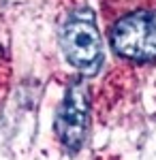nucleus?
I'll use <instances>...</instances> for the list:
<instances>
[{"instance_id":"f257e3e1","label":"nucleus","mask_w":156,"mask_h":160,"mask_svg":"<svg viewBox=\"0 0 156 160\" xmlns=\"http://www.w3.org/2000/svg\"><path fill=\"white\" fill-rule=\"evenodd\" d=\"M109 43L126 60H156V9H141L120 17L109 30Z\"/></svg>"},{"instance_id":"f03ea898","label":"nucleus","mask_w":156,"mask_h":160,"mask_svg":"<svg viewBox=\"0 0 156 160\" xmlns=\"http://www.w3.org/2000/svg\"><path fill=\"white\" fill-rule=\"evenodd\" d=\"M60 41L66 60L81 75H94L101 68V34L96 30L94 15L90 9L77 11L69 17V22L62 28Z\"/></svg>"},{"instance_id":"7ed1b4c3","label":"nucleus","mask_w":156,"mask_h":160,"mask_svg":"<svg viewBox=\"0 0 156 160\" xmlns=\"http://www.w3.org/2000/svg\"><path fill=\"white\" fill-rule=\"evenodd\" d=\"M88 88L84 79H73L56 115V135L60 143L71 152L81 149L88 135Z\"/></svg>"}]
</instances>
